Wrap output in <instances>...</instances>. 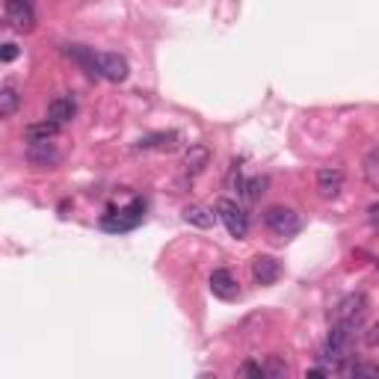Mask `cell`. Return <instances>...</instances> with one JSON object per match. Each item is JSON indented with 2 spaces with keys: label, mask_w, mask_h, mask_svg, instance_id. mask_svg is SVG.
Returning a JSON list of instances; mask_svg holds the SVG:
<instances>
[{
  "label": "cell",
  "mask_w": 379,
  "mask_h": 379,
  "mask_svg": "<svg viewBox=\"0 0 379 379\" xmlns=\"http://www.w3.org/2000/svg\"><path fill=\"white\" fill-rule=\"evenodd\" d=\"M68 56H74L78 63H83L89 68V74H98V78L110 80V83H122L128 80L131 74V66L125 56L119 54H110V51H89V48H80V44H68Z\"/></svg>",
  "instance_id": "cell-1"
},
{
  "label": "cell",
  "mask_w": 379,
  "mask_h": 379,
  "mask_svg": "<svg viewBox=\"0 0 379 379\" xmlns=\"http://www.w3.org/2000/svg\"><path fill=\"white\" fill-rule=\"evenodd\" d=\"M143 217H145V202H143V199H133L128 207L104 214V217H101V229H104V231H113V234L133 231L136 225L143 222Z\"/></svg>",
  "instance_id": "cell-2"
},
{
  "label": "cell",
  "mask_w": 379,
  "mask_h": 379,
  "mask_svg": "<svg viewBox=\"0 0 379 379\" xmlns=\"http://www.w3.org/2000/svg\"><path fill=\"white\" fill-rule=\"evenodd\" d=\"M264 225L272 231V234H279V237H294L299 229H302V222H299V214L294 207H284V205H272L264 210Z\"/></svg>",
  "instance_id": "cell-3"
},
{
  "label": "cell",
  "mask_w": 379,
  "mask_h": 379,
  "mask_svg": "<svg viewBox=\"0 0 379 379\" xmlns=\"http://www.w3.org/2000/svg\"><path fill=\"white\" fill-rule=\"evenodd\" d=\"M217 217L222 219V225L229 229L231 237L243 240V237L249 234V217H246V210L240 207L237 202H231V199H219V202H217Z\"/></svg>",
  "instance_id": "cell-4"
},
{
  "label": "cell",
  "mask_w": 379,
  "mask_h": 379,
  "mask_svg": "<svg viewBox=\"0 0 379 379\" xmlns=\"http://www.w3.org/2000/svg\"><path fill=\"white\" fill-rule=\"evenodd\" d=\"M4 18L12 30H18V33H30V30L36 27V12H33V4H30V0H6Z\"/></svg>",
  "instance_id": "cell-5"
},
{
  "label": "cell",
  "mask_w": 379,
  "mask_h": 379,
  "mask_svg": "<svg viewBox=\"0 0 379 379\" xmlns=\"http://www.w3.org/2000/svg\"><path fill=\"white\" fill-rule=\"evenodd\" d=\"M279 276H282V264H279L272 255H258V258H252V279H255V284H261V287L276 284Z\"/></svg>",
  "instance_id": "cell-6"
},
{
  "label": "cell",
  "mask_w": 379,
  "mask_h": 379,
  "mask_svg": "<svg viewBox=\"0 0 379 379\" xmlns=\"http://www.w3.org/2000/svg\"><path fill=\"white\" fill-rule=\"evenodd\" d=\"M210 294L219 296V299H225V302L237 299V296H240V284H237V279H234V272H231V270H222V267L210 272Z\"/></svg>",
  "instance_id": "cell-7"
},
{
  "label": "cell",
  "mask_w": 379,
  "mask_h": 379,
  "mask_svg": "<svg viewBox=\"0 0 379 379\" xmlns=\"http://www.w3.org/2000/svg\"><path fill=\"white\" fill-rule=\"evenodd\" d=\"M365 308H368L365 294H347L335 306V311H332V320H361Z\"/></svg>",
  "instance_id": "cell-8"
},
{
  "label": "cell",
  "mask_w": 379,
  "mask_h": 379,
  "mask_svg": "<svg viewBox=\"0 0 379 379\" xmlns=\"http://www.w3.org/2000/svg\"><path fill=\"white\" fill-rule=\"evenodd\" d=\"M317 190H320L323 199H338L344 190V172L338 166H326V169L317 172Z\"/></svg>",
  "instance_id": "cell-9"
},
{
  "label": "cell",
  "mask_w": 379,
  "mask_h": 379,
  "mask_svg": "<svg viewBox=\"0 0 379 379\" xmlns=\"http://www.w3.org/2000/svg\"><path fill=\"white\" fill-rule=\"evenodd\" d=\"M181 145V136L175 131H157V133H148L136 143V151H175Z\"/></svg>",
  "instance_id": "cell-10"
},
{
  "label": "cell",
  "mask_w": 379,
  "mask_h": 379,
  "mask_svg": "<svg viewBox=\"0 0 379 379\" xmlns=\"http://www.w3.org/2000/svg\"><path fill=\"white\" fill-rule=\"evenodd\" d=\"M210 148L205 145V143H193L187 151H184V172L187 175H199V172H205L207 166H210Z\"/></svg>",
  "instance_id": "cell-11"
},
{
  "label": "cell",
  "mask_w": 379,
  "mask_h": 379,
  "mask_svg": "<svg viewBox=\"0 0 379 379\" xmlns=\"http://www.w3.org/2000/svg\"><path fill=\"white\" fill-rule=\"evenodd\" d=\"M74 116H78V101H74L71 95H56L48 104V119H51V122H56V125L71 122Z\"/></svg>",
  "instance_id": "cell-12"
},
{
  "label": "cell",
  "mask_w": 379,
  "mask_h": 379,
  "mask_svg": "<svg viewBox=\"0 0 379 379\" xmlns=\"http://www.w3.org/2000/svg\"><path fill=\"white\" fill-rule=\"evenodd\" d=\"M27 160L33 166H54V163H59V151L51 143H30L27 145Z\"/></svg>",
  "instance_id": "cell-13"
},
{
  "label": "cell",
  "mask_w": 379,
  "mask_h": 379,
  "mask_svg": "<svg viewBox=\"0 0 379 379\" xmlns=\"http://www.w3.org/2000/svg\"><path fill=\"white\" fill-rule=\"evenodd\" d=\"M267 184H270V181L267 178H261V175H255V178H240V172H237V193L240 195H243V199L246 202H258V199H261V195L267 193Z\"/></svg>",
  "instance_id": "cell-14"
},
{
  "label": "cell",
  "mask_w": 379,
  "mask_h": 379,
  "mask_svg": "<svg viewBox=\"0 0 379 379\" xmlns=\"http://www.w3.org/2000/svg\"><path fill=\"white\" fill-rule=\"evenodd\" d=\"M56 133H59V125L51 122V119H44V122H36V125L24 128V140L27 143H51Z\"/></svg>",
  "instance_id": "cell-15"
},
{
  "label": "cell",
  "mask_w": 379,
  "mask_h": 379,
  "mask_svg": "<svg viewBox=\"0 0 379 379\" xmlns=\"http://www.w3.org/2000/svg\"><path fill=\"white\" fill-rule=\"evenodd\" d=\"M21 92L15 86H4L0 89V119H12L21 107Z\"/></svg>",
  "instance_id": "cell-16"
},
{
  "label": "cell",
  "mask_w": 379,
  "mask_h": 379,
  "mask_svg": "<svg viewBox=\"0 0 379 379\" xmlns=\"http://www.w3.org/2000/svg\"><path fill=\"white\" fill-rule=\"evenodd\" d=\"M184 219H187L190 225H195V229H210V225H214V214H210L207 207H202V205L184 207Z\"/></svg>",
  "instance_id": "cell-17"
},
{
  "label": "cell",
  "mask_w": 379,
  "mask_h": 379,
  "mask_svg": "<svg viewBox=\"0 0 379 379\" xmlns=\"http://www.w3.org/2000/svg\"><path fill=\"white\" fill-rule=\"evenodd\" d=\"M344 376H373V379H379V365H368V361H350V368L344 371Z\"/></svg>",
  "instance_id": "cell-18"
},
{
  "label": "cell",
  "mask_w": 379,
  "mask_h": 379,
  "mask_svg": "<svg viewBox=\"0 0 379 379\" xmlns=\"http://www.w3.org/2000/svg\"><path fill=\"white\" fill-rule=\"evenodd\" d=\"M264 368H267V376H272V379H284L287 373H291V368H287L279 356H270V361Z\"/></svg>",
  "instance_id": "cell-19"
},
{
  "label": "cell",
  "mask_w": 379,
  "mask_h": 379,
  "mask_svg": "<svg viewBox=\"0 0 379 379\" xmlns=\"http://www.w3.org/2000/svg\"><path fill=\"white\" fill-rule=\"evenodd\" d=\"M237 373H240V376H252V379H264V376H267V368L249 359V361H243V365H240Z\"/></svg>",
  "instance_id": "cell-20"
},
{
  "label": "cell",
  "mask_w": 379,
  "mask_h": 379,
  "mask_svg": "<svg viewBox=\"0 0 379 379\" xmlns=\"http://www.w3.org/2000/svg\"><path fill=\"white\" fill-rule=\"evenodd\" d=\"M15 56H18V44L6 42V44H4V51H0V59H4V63H12Z\"/></svg>",
  "instance_id": "cell-21"
},
{
  "label": "cell",
  "mask_w": 379,
  "mask_h": 379,
  "mask_svg": "<svg viewBox=\"0 0 379 379\" xmlns=\"http://www.w3.org/2000/svg\"><path fill=\"white\" fill-rule=\"evenodd\" d=\"M365 344H368V347H379V320L365 332Z\"/></svg>",
  "instance_id": "cell-22"
}]
</instances>
